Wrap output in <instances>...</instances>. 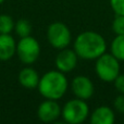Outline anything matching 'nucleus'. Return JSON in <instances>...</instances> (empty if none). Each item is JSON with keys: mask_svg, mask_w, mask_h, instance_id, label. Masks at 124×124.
<instances>
[{"mask_svg": "<svg viewBox=\"0 0 124 124\" xmlns=\"http://www.w3.org/2000/svg\"><path fill=\"white\" fill-rule=\"evenodd\" d=\"M71 88L74 96L83 100L90 99L95 93V86L92 79L85 75L75 76L71 83Z\"/></svg>", "mask_w": 124, "mask_h": 124, "instance_id": "8", "label": "nucleus"}, {"mask_svg": "<svg viewBox=\"0 0 124 124\" xmlns=\"http://www.w3.org/2000/svg\"><path fill=\"white\" fill-rule=\"evenodd\" d=\"M78 58L84 60H96L107 50V43L99 33L86 31L76 36L73 44Z\"/></svg>", "mask_w": 124, "mask_h": 124, "instance_id": "1", "label": "nucleus"}, {"mask_svg": "<svg viewBox=\"0 0 124 124\" xmlns=\"http://www.w3.org/2000/svg\"><path fill=\"white\" fill-rule=\"evenodd\" d=\"M112 31L116 35L124 34V15H116L112 21Z\"/></svg>", "mask_w": 124, "mask_h": 124, "instance_id": "16", "label": "nucleus"}, {"mask_svg": "<svg viewBox=\"0 0 124 124\" xmlns=\"http://www.w3.org/2000/svg\"><path fill=\"white\" fill-rule=\"evenodd\" d=\"M77 61H78V56L74 49H69V48L61 49L56 57L57 70L63 73H69L76 68Z\"/></svg>", "mask_w": 124, "mask_h": 124, "instance_id": "9", "label": "nucleus"}, {"mask_svg": "<svg viewBox=\"0 0 124 124\" xmlns=\"http://www.w3.org/2000/svg\"><path fill=\"white\" fill-rule=\"evenodd\" d=\"M116 120L113 110L107 106H100L96 108L90 114L92 124H112Z\"/></svg>", "mask_w": 124, "mask_h": 124, "instance_id": "12", "label": "nucleus"}, {"mask_svg": "<svg viewBox=\"0 0 124 124\" xmlns=\"http://www.w3.org/2000/svg\"><path fill=\"white\" fill-rule=\"evenodd\" d=\"M32 24L26 19H20L14 24V32L20 38L30 36L32 34Z\"/></svg>", "mask_w": 124, "mask_h": 124, "instance_id": "14", "label": "nucleus"}, {"mask_svg": "<svg viewBox=\"0 0 124 124\" xmlns=\"http://www.w3.org/2000/svg\"><path fill=\"white\" fill-rule=\"evenodd\" d=\"M47 39L56 49L68 48L72 40V33L68 25L62 22H54L47 28Z\"/></svg>", "mask_w": 124, "mask_h": 124, "instance_id": "6", "label": "nucleus"}, {"mask_svg": "<svg viewBox=\"0 0 124 124\" xmlns=\"http://www.w3.org/2000/svg\"><path fill=\"white\" fill-rule=\"evenodd\" d=\"M69 87V82L65 73L59 70H51L46 72L39 78L38 88L40 95L45 99L59 100L65 95Z\"/></svg>", "mask_w": 124, "mask_h": 124, "instance_id": "2", "label": "nucleus"}, {"mask_svg": "<svg viewBox=\"0 0 124 124\" xmlns=\"http://www.w3.org/2000/svg\"><path fill=\"white\" fill-rule=\"evenodd\" d=\"M113 107L120 113H124V94H121L114 99Z\"/></svg>", "mask_w": 124, "mask_h": 124, "instance_id": "18", "label": "nucleus"}, {"mask_svg": "<svg viewBox=\"0 0 124 124\" xmlns=\"http://www.w3.org/2000/svg\"><path fill=\"white\" fill-rule=\"evenodd\" d=\"M16 54V41L11 34H0V61H8Z\"/></svg>", "mask_w": 124, "mask_h": 124, "instance_id": "10", "label": "nucleus"}, {"mask_svg": "<svg viewBox=\"0 0 124 124\" xmlns=\"http://www.w3.org/2000/svg\"><path fill=\"white\" fill-rule=\"evenodd\" d=\"M16 54L20 61L25 65L35 63L40 56V45L36 38L30 36L20 38L16 43Z\"/></svg>", "mask_w": 124, "mask_h": 124, "instance_id": "5", "label": "nucleus"}, {"mask_svg": "<svg viewBox=\"0 0 124 124\" xmlns=\"http://www.w3.org/2000/svg\"><path fill=\"white\" fill-rule=\"evenodd\" d=\"M95 71L101 81L112 83L120 74V60H118L112 54L105 52L96 59Z\"/></svg>", "mask_w": 124, "mask_h": 124, "instance_id": "3", "label": "nucleus"}, {"mask_svg": "<svg viewBox=\"0 0 124 124\" xmlns=\"http://www.w3.org/2000/svg\"><path fill=\"white\" fill-rule=\"evenodd\" d=\"M62 109L58 100L45 99L37 108V116L41 122L50 123L57 121L61 116Z\"/></svg>", "mask_w": 124, "mask_h": 124, "instance_id": "7", "label": "nucleus"}, {"mask_svg": "<svg viewBox=\"0 0 124 124\" xmlns=\"http://www.w3.org/2000/svg\"><path fill=\"white\" fill-rule=\"evenodd\" d=\"M63 120L69 124H81L87 120L89 116V107L86 100L74 98L65 102L61 113Z\"/></svg>", "mask_w": 124, "mask_h": 124, "instance_id": "4", "label": "nucleus"}, {"mask_svg": "<svg viewBox=\"0 0 124 124\" xmlns=\"http://www.w3.org/2000/svg\"><path fill=\"white\" fill-rule=\"evenodd\" d=\"M114 87L120 94H124V74H119L113 81Z\"/></svg>", "mask_w": 124, "mask_h": 124, "instance_id": "19", "label": "nucleus"}, {"mask_svg": "<svg viewBox=\"0 0 124 124\" xmlns=\"http://www.w3.org/2000/svg\"><path fill=\"white\" fill-rule=\"evenodd\" d=\"M110 54H112L118 60L124 61V34L116 35L110 45Z\"/></svg>", "mask_w": 124, "mask_h": 124, "instance_id": "13", "label": "nucleus"}, {"mask_svg": "<svg viewBox=\"0 0 124 124\" xmlns=\"http://www.w3.org/2000/svg\"><path fill=\"white\" fill-rule=\"evenodd\" d=\"M15 22L8 14H0V34H11L14 31Z\"/></svg>", "mask_w": 124, "mask_h": 124, "instance_id": "15", "label": "nucleus"}, {"mask_svg": "<svg viewBox=\"0 0 124 124\" xmlns=\"http://www.w3.org/2000/svg\"><path fill=\"white\" fill-rule=\"evenodd\" d=\"M19 83L27 89H34L38 86L39 83V75L35 69L31 66H25L23 68L19 73Z\"/></svg>", "mask_w": 124, "mask_h": 124, "instance_id": "11", "label": "nucleus"}, {"mask_svg": "<svg viewBox=\"0 0 124 124\" xmlns=\"http://www.w3.org/2000/svg\"><path fill=\"white\" fill-rule=\"evenodd\" d=\"M4 2V0H0V4H2Z\"/></svg>", "mask_w": 124, "mask_h": 124, "instance_id": "20", "label": "nucleus"}, {"mask_svg": "<svg viewBox=\"0 0 124 124\" xmlns=\"http://www.w3.org/2000/svg\"><path fill=\"white\" fill-rule=\"evenodd\" d=\"M110 7L116 15H124V0H109Z\"/></svg>", "mask_w": 124, "mask_h": 124, "instance_id": "17", "label": "nucleus"}]
</instances>
